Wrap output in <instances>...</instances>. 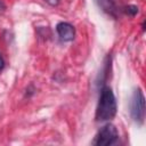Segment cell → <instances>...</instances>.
Returning a JSON list of instances; mask_svg holds the SVG:
<instances>
[{"label": "cell", "instance_id": "cell-1", "mask_svg": "<svg viewBox=\"0 0 146 146\" xmlns=\"http://www.w3.org/2000/svg\"><path fill=\"white\" fill-rule=\"evenodd\" d=\"M116 113V100L110 87H103L96 110L97 121H108Z\"/></svg>", "mask_w": 146, "mask_h": 146}, {"label": "cell", "instance_id": "cell-5", "mask_svg": "<svg viewBox=\"0 0 146 146\" xmlns=\"http://www.w3.org/2000/svg\"><path fill=\"white\" fill-rule=\"evenodd\" d=\"M99 5L103 7L104 10L108 11V13H112L114 9V0H98Z\"/></svg>", "mask_w": 146, "mask_h": 146}, {"label": "cell", "instance_id": "cell-7", "mask_svg": "<svg viewBox=\"0 0 146 146\" xmlns=\"http://www.w3.org/2000/svg\"><path fill=\"white\" fill-rule=\"evenodd\" d=\"M5 10H6V5L3 3L2 0H0V14L5 13Z\"/></svg>", "mask_w": 146, "mask_h": 146}, {"label": "cell", "instance_id": "cell-2", "mask_svg": "<svg viewBox=\"0 0 146 146\" xmlns=\"http://www.w3.org/2000/svg\"><path fill=\"white\" fill-rule=\"evenodd\" d=\"M117 138H119V133L116 128L113 124L107 123L99 129L92 144L97 146H110L113 145L117 140Z\"/></svg>", "mask_w": 146, "mask_h": 146}, {"label": "cell", "instance_id": "cell-4", "mask_svg": "<svg viewBox=\"0 0 146 146\" xmlns=\"http://www.w3.org/2000/svg\"><path fill=\"white\" fill-rule=\"evenodd\" d=\"M56 31L59 35V38L63 41H71L74 39L75 35V29L73 27L72 24L67 22H60L56 26Z\"/></svg>", "mask_w": 146, "mask_h": 146}, {"label": "cell", "instance_id": "cell-3", "mask_svg": "<svg viewBox=\"0 0 146 146\" xmlns=\"http://www.w3.org/2000/svg\"><path fill=\"white\" fill-rule=\"evenodd\" d=\"M130 113L131 117L133 121L137 123H143L144 122V116H145V98L140 89H136L133 91L131 103H130Z\"/></svg>", "mask_w": 146, "mask_h": 146}, {"label": "cell", "instance_id": "cell-8", "mask_svg": "<svg viewBox=\"0 0 146 146\" xmlns=\"http://www.w3.org/2000/svg\"><path fill=\"white\" fill-rule=\"evenodd\" d=\"M5 67V60L2 58V56L0 55V71H2V68Z\"/></svg>", "mask_w": 146, "mask_h": 146}, {"label": "cell", "instance_id": "cell-6", "mask_svg": "<svg viewBox=\"0 0 146 146\" xmlns=\"http://www.w3.org/2000/svg\"><path fill=\"white\" fill-rule=\"evenodd\" d=\"M124 11H125V14H128L130 16H135L138 13V7L137 6H133V5H130V6H128V7L124 8Z\"/></svg>", "mask_w": 146, "mask_h": 146}, {"label": "cell", "instance_id": "cell-9", "mask_svg": "<svg viewBox=\"0 0 146 146\" xmlns=\"http://www.w3.org/2000/svg\"><path fill=\"white\" fill-rule=\"evenodd\" d=\"M47 2H49L50 5H52V6H55V5H57L58 3V0H46Z\"/></svg>", "mask_w": 146, "mask_h": 146}]
</instances>
